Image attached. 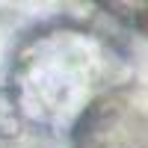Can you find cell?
Listing matches in <instances>:
<instances>
[{
    "label": "cell",
    "mask_w": 148,
    "mask_h": 148,
    "mask_svg": "<svg viewBox=\"0 0 148 148\" xmlns=\"http://www.w3.org/2000/svg\"><path fill=\"white\" fill-rule=\"evenodd\" d=\"M136 89H125L104 98L86 121L77 127V148H145L142 133V101Z\"/></svg>",
    "instance_id": "cell-1"
}]
</instances>
